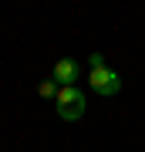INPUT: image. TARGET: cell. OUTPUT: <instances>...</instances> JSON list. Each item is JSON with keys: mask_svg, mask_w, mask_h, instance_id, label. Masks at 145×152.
I'll return each mask as SVG.
<instances>
[{"mask_svg": "<svg viewBox=\"0 0 145 152\" xmlns=\"http://www.w3.org/2000/svg\"><path fill=\"white\" fill-rule=\"evenodd\" d=\"M54 112L64 122H78L81 115H85V91L74 88V85H61L58 98H54Z\"/></svg>", "mask_w": 145, "mask_h": 152, "instance_id": "1", "label": "cell"}, {"mask_svg": "<svg viewBox=\"0 0 145 152\" xmlns=\"http://www.w3.org/2000/svg\"><path fill=\"white\" fill-rule=\"evenodd\" d=\"M88 85H91V91H95V95H105V98H111V95H118V91H122V78H118V71H111L108 64L91 68V75H88Z\"/></svg>", "mask_w": 145, "mask_h": 152, "instance_id": "2", "label": "cell"}, {"mask_svg": "<svg viewBox=\"0 0 145 152\" xmlns=\"http://www.w3.org/2000/svg\"><path fill=\"white\" fill-rule=\"evenodd\" d=\"M51 78H54L58 85H74V81H78V61H74V58H61L58 64H54Z\"/></svg>", "mask_w": 145, "mask_h": 152, "instance_id": "3", "label": "cell"}, {"mask_svg": "<svg viewBox=\"0 0 145 152\" xmlns=\"http://www.w3.org/2000/svg\"><path fill=\"white\" fill-rule=\"evenodd\" d=\"M58 91H61V85L54 81V78H44V81L37 85V95L41 98H58Z\"/></svg>", "mask_w": 145, "mask_h": 152, "instance_id": "4", "label": "cell"}, {"mask_svg": "<svg viewBox=\"0 0 145 152\" xmlns=\"http://www.w3.org/2000/svg\"><path fill=\"white\" fill-rule=\"evenodd\" d=\"M88 64H91V68H101V64H105V54H101V51H91V58H88Z\"/></svg>", "mask_w": 145, "mask_h": 152, "instance_id": "5", "label": "cell"}]
</instances>
